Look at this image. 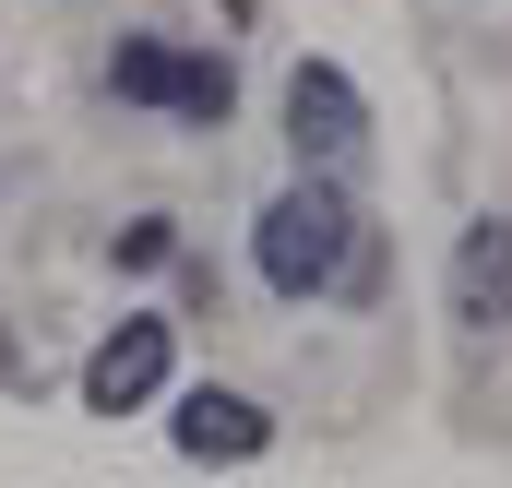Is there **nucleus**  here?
I'll return each instance as SVG.
<instances>
[{
	"mask_svg": "<svg viewBox=\"0 0 512 488\" xmlns=\"http://www.w3.org/2000/svg\"><path fill=\"white\" fill-rule=\"evenodd\" d=\"M167 441H179L191 465H251L262 441H274V417H262L251 393H215V381H203V393H179V417H167Z\"/></svg>",
	"mask_w": 512,
	"mask_h": 488,
	"instance_id": "nucleus-5",
	"label": "nucleus"
},
{
	"mask_svg": "<svg viewBox=\"0 0 512 488\" xmlns=\"http://www.w3.org/2000/svg\"><path fill=\"white\" fill-rule=\"evenodd\" d=\"M453 322L465 334H501L512 322V215H477L453 239Z\"/></svg>",
	"mask_w": 512,
	"mask_h": 488,
	"instance_id": "nucleus-4",
	"label": "nucleus"
},
{
	"mask_svg": "<svg viewBox=\"0 0 512 488\" xmlns=\"http://www.w3.org/2000/svg\"><path fill=\"white\" fill-rule=\"evenodd\" d=\"M108 250H120L131 274H155V262H179V227H167V215H131V227H120Z\"/></svg>",
	"mask_w": 512,
	"mask_h": 488,
	"instance_id": "nucleus-8",
	"label": "nucleus"
},
{
	"mask_svg": "<svg viewBox=\"0 0 512 488\" xmlns=\"http://www.w3.org/2000/svg\"><path fill=\"white\" fill-rule=\"evenodd\" d=\"M167 334H179V322H155V310H120V334L84 358V405H96V417H131V405H155V393H167Z\"/></svg>",
	"mask_w": 512,
	"mask_h": 488,
	"instance_id": "nucleus-3",
	"label": "nucleus"
},
{
	"mask_svg": "<svg viewBox=\"0 0 512 488\" xmlns=\"http://www.w3.org/2000/svg\"><path fill=\"white\" fill-rule=\"evenodd\" d=\"M358 131H370V108H358V84L334 60H298L286 72V143H298V167H346Z\"/></svg>",
	"mask_w": 512,
	"mask_h": 488,
	"instance_id": "nucleus-2",
	"label": "nucleus"
},
{
	"mask_svg": "<svg viewBox=\"0 0 512 488\" xmlns=\"http://www.w3.org/2000/svg\"><path fill=\"white\" fill-rule=\"evenodd\" d=\"M167 108L191 131H227V108H239V72L227 60H167Z\"/></svg>",
	"mask_w": 512,
	"mask_h": 488,
	"instance_id": "nucleus-6",
	"label": "nucleus"
},
{
	"mask_svg": "<svg viewBox=\"0 0 512 488\" xmlns=\"http://www.w3.org/2000/svg\"><path fill=\"white\" fill-rule=\"evenodd\" d=\"M251 262H262V286H274V298H334V274L358 262V203L310 167L298 191H274V203H262Z\"/></svg>",
	"mask_w": 512,
	"mask_h": 488,
	"instance_id": "nucleus-1",
	"label": "nucleus"
},
{
	"mask_svg": "<svg viewBox=\"0 0 512 488\" xmlns=\"http://www.w3.org/2000/svg\"><path fill=\"white\" fill-rule=\"evenodd\" d=\"M167 60H179L167 36H120V48H108V96H120V108H167Z\"/></svg>",
	"mask_w": 512,
	"mask_h": 488,
	"instance_id": "nucleus-7",
	"label": "nucleus"
}]
</instances>
